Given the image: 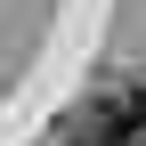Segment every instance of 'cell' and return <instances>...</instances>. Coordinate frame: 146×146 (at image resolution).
I'll list each match as a JSON object with an SVG mask.
<instances>
[{"mask_svg": "<svg viewBox=\"0 0 146 146\" xmlns=\"http://www.w3.org/2000/svg\"><path fill=\"white\" fill-rule=\"evenodd\" d=\"M81 138L89 146H146V89H106L81 114Z\"/></svg>", "mask_w": 146, "mask_h": 146, "instance_id": "obj_1", "label": "cell"}]
</instances>
